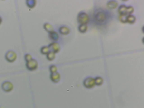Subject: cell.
Here are the masks:
<instances>
[{
    "mask_svg": "<svg viewBox=\"0 0 144 108\" xmlns=\"http://www.w3.org/2000/svg\"><path fill=\"white\" fill-rule=\"evenodd\" d=\"M50 51L57 53L60 50L61 48L60 45L57 42H54L50 43L48 46Z\"/></svg>",
    "mask_w": 144,
    "mask_h": 108,
    "instance_id": "52a82bcc",
    "label": "cell"
},
{
    "mask_svg": "<svg viewBox=\"0 0 144 108\" xmlns=\"http://www.w3.org/2000/svg\"><path fill=\"white\" fill-rule=\"evenodd\" d=\"M44 28L46 30V31L50 33L54 31L53 27L50 24L48 23H45L43 26Z\"/></svg>",
    "mask_w": 144,
    "mask_h": 108,
    "instance_id": "4fadbf2b",
    "label": "cell"
},
{
    "mask_svg": "<svg viewBox=\"0 0 144 108\" xmlns=\"http://www.w3.org/2000/svg\"><path fill=\"white\" fill-rule=\"evenodd\" d=\"M56 57V53L54 52L50 51L47 55V58L49 61L53 60Z\"/></svg>",
    "mask_w": 144,
    "mask_h": 108,
    "instance_id": "5bb4252c",
    "label": "cell"
},
{
    "mask_svg": "<svg viewBox=\"0 0 144 108\" xmlns=\"http://www.w3.org/2000/svg\"><path fill=\"white\" fill-rule=\"evenodd\" d=\"M50 78L52 81L54 83H57L60 82L61 79L60 74L58 72L51 73Z\"/></svg>",
    "mask_w": 144,
    "mask_h": 108,
    "instance_id": "ba28073f",
    "label": "cell"
},
{
    "mask_svg": "<svg viewBox=\"0 0 144 108\" xmlns=\"http://www.w3.org/2000/svg\"><path fill=\"white\" fill-rule=\"evenodd\" d=\"M127 16L120 15L119 19L120 21L122 23H126V18Z\"/></svg>",
    "mask_w": 144,
    "mask_h": 108,
    "instance_id": "ffe728a7",
    "label": "cell"
},
{
    "mask_svg": "<svg viewBox=\"0 0 144 108\" xmlns=\"http://www.w3.org/2000/svg\"><path fill=\"white\" fill-rule=\"evenodd\" d=\"M60 33L63 35H68L70 32V30L68 27L63 26L60 27L59 29Z\"/></svg>",
    "mask_w": 144,
    "mask_h": 108,
    "instance_id": "30bf717a",
    "label": "cell"
},
{
    "mask_svg": "<svg viewBox=\"0 0 144 108\" xmlns=\"http://www.w3.org/2000/svg\"><path fill=\"white\" fill-rule=\"evenodd\" d=\"M49 37L52 40L56 41L59 39V36L57 32L54 31L49 33Z\"/></svg>",
    "mask_w": 144,
    "mask_h": 108,
    "instance_id": "8fae6325",
    "label": "cell"
},
{
    "mask_svg": "<svg viewBox=\"0 0 144 108\" xmlns=\"http://www.w3.org/2000/svg\"><path fill=\"white\" fill-rule=\"evenodd\" d=\"M38 63L35 59H32L27 62L26 66L27 69L30 71H35L38 67Z\"/></svg>",
    "mask_w": 144,
    "mask_h": 108,
    "instance_id": "277c9868",
    "label": "cell"
},
{
    "mask_svg": "<svg viewBox=\"0 0 144 108\" xmlns=\"http://www.w3.org/2000/svg\"><path fill=\"white\" fill-rule=\"evenodd\" d=\"M103 82L102 79L101 77H97L95 80V84L98 85H101L102 83Z\"/></svg>",
    "mask_w": 144,
    "mask_h": 108,
    "instance_id": "d6986e66",
    "label": "cell"
},
{
    "mask_svg": "<svg viewBox=\"0 0 144 108\" xmlns=\"http://www.w3.org/2000/svg\"><path fill=\"white\" fill-rule=\"evenodd\" d=\"M87 26L86 24H81L79 26L78 29L81 33H85L87 31Z\"/></svg>",
    "mask_w": 144,
    "mask_h": 108,
    "instance_id": "9a60e30c",
    "label": "cell"
},
{
    "mask_svg": "<svg viewBox=\"0 0 144 108\" xmlns=\"http://www.w3.org/2000/svg\"><path fill=\"white\" fill-rule=\"evenodd\" d=\"M118 5V3L116 1L111 0L109 1L107 3V6L110 9H113L116 8Z\"/></svg>",
    "mask_w": 144,
    "mask_h": 108,
    "instance_id": "9c48e42d",
    "label": "cell"
},
{
    "mask_svg": "<svg viewBox=\"0 0 144 108\" xmlns=\"http://www.w3.org/2000/svg\"><path fill=\"white\" fill-rule=\"evenodd\" d=\"M134 11V8L132 6H127L124 5H120L118 8V11L120 15L127 16L130 15Z\"/></svg>",
    "mask_w": 144,
    "mask_h": 108,
    "instance_id": "7a4b0ae2",
    "label": "cell"
},
{
    "mask_svg": "<svg viewBox=\"0 0 144 108\" xmlns=\"http://www.w3.org/2000/svg\"><path fill=\"white\" fill-rule=\"evenodd\" d=\"M49 48L47 46H44L42 47L41 49V53L44 55H47L50 51Z\"/></svg>",
    "mask_w": 144,
    "mask_h": 108,
    "instance_id": "2e32d148",
    "label": "cell"
},
{
    "mask_svg": "<svg viewBox=\"0 0 144 108\" xmlns=\"http://www.w3.org/2000/svg\"><path fill=\"white\" fill-rule=\"evenodd\" d=\"M83 84L85 87L90 89L93 87L95 84L94 79L91 77H88L84 80Z\"/></svg>",
    "mask_w": 144,
    "mask_h": 108,
    "instance_id": "8992f818",
    "label": "cell"
},
{
    "mask_svg": "<svg viewBox=\"0 0 144 108\" xmlns=\"http://www.w3.org/2000/svg\"><path fill=\"white\" fill-rule=\"evenodd\" d=\"M112 14L109 11L102 8H99L95 11L93 15L94 22L99 25H105L112 18Z\"/></svg>",
    "mask_w": 144,
    "mask_h": 108,
    "instance_id": "6da1fadb",
    "label": "cell"
},
{
    "mask_svg": "<svg viewBox=\"0 0 144 108\" xmlns=\"http://www.w3.org/2000/svg\"><path fill=\"white\" fill-rule=\"evenodd\" d=\"M126 21V23L133 24L135 22L136 17L130 14L127 16Z\"/></svg>",
    "mask_w": 144,
    "mask_h": 108,
    "instance_id": "7c38bea8",
    "label": "cell"
},
{
    "mask_svg": "<svg viewBox=\"0 0 144 108\" xmlns=\"http://www.w3.org/2000/svg\"><path fill=\"white\" fill-rule=\"evenodd\" d=\"M78 22L81 24H86L90 20V18L87 13L84 12H81L78 14L77 18Z\"/></svg>",
    "mask_w": 144,
    "mask_h": 108,
    "instance_id": "3957f363",
    "label": "cell"
},
{
    "mask_svg": "<svg viewBox=\"0 0 144 108\" xmlns=\"http://www.w3.org/2000/svg\"><path fill=\"white\" fill-rule=\"evenodd\" d=\"M27 4L29 7L30 8H33L36 4L35 0H28L27 1Z\"/></svg>",
    "mask_w": 144,
    "mask_h": 108,
    "instance_id": "e0dca14e",
    "label": "cell"
},
{
    "mask_svg": "<svg viewBox=\"0 0 144 108\" xmlns=\"http://www.w3.org/2000/svg\"><path fill=\"white\" fill-rule=\"evenodd\" d=\"M25 60L27 62L33 59L31 55L29 54H27L25 55Z\"/></svg>",
    "mask_w": 144,
    "mask_h": 108,
    "instance_id": "44dd1931",
    "label": "cell"
},
{
    "mask_svg": "<svg viewBox=\"0 0 144 108\" xmlns=\"http://www.w3.org/2000/svg\"><path fill=\"white\" fill-rule=\"evenodd\" d=\"M5 58L8 62H12L15 61L17 58V55L15 52L13 50H9L7 52L5 55Z\"/></svg>",
    "mask_w": 144,
    "mask_h": 108,
    "instance_id": "5b68a950",
    "label": "cell"
},
{
    "mask_svg": "<svg viewBox=\"0 0 144 108\" xmlns=\"http://www.w3.org/2000/svg\"><path fill=\"white\" fill-rule=\"evenodd\" d=\"M2 18L0 16V25L1 24V23L2 22Z\"/></svg>",
    "mask_w": 144,
    "mask_h": 108,
    "instance_id": "7402d4cb",
    "label": "cell"
},
{
    "mask_svg": "<svg viewBox=\"0 0 144 108\" xmlns=\"http://www.w3.org/2000/svg\"><path fill=\"white\" fill-rule=\"evenodd\" d=\"M49 69L51 73H53L57 72L58 68L56 66L52 65L50 66Z\"/></svg>",
    "mask_w": 144,
    "mask_h": 108,
    "instance_id": "ac0fdd59",
    "label": "cell"
}]
</instances>
